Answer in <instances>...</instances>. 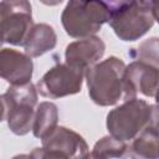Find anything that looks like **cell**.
Here are the masks:
<instances>
[{
    "mask_svg": "<svg viewBox=\"0 0 159 159\" xmlns=\"http://www.w3.org/2000/svg\"><path fill=\"white\" fill-rule=\"evenodd\" d=\"M86 71L72 65L57 63L51 67L36 83L37 92L51 99L62 98L66 96L81 92Z\"/></svg>",
    "mask_w": 159,
    "mask_h": 159,
    "instance_id": "cell-7",
    "label": "cell"
},
{
    "mask_svg": "<svg viewBox=\"0 0 159 159\" xmlns=\"http://www.w3.org/2000/svg\"><path fill=\"white\" fill-rule=\"evenodd\" d=\"M111 15L109 1L73 0L63 9L61 22L67 35L82 40L94 36L103 24L109 22Z\"/></svg>",
    "mask_w": 159,
    "mask_h": 159,
    "instance_id": "cell-2",
    "label": "cell"
},
{
    "mask_svg": "<svg viewBox=\"0 0 159 159\" xmlns=\"http://www.w3.org/2000/svg\"><path fill=\"white\" fill-rule=\"evenodd\" d=\"M31 155L34 159H67L58 153L50 152V150H46L43 148H35L31 152Z\"/></svg>",
    "mask_w": 159,
    "mask_h": 159,
    "instance_id": "cell-17",
    "label": "cell"
},
{
    "mask_svg": "<svg viewBox=\"0 0 159 159\" xmlns=\"http://www.w3.org/2000/svg\"><path fill=\"white\" fill-rule=\"evenodd\" d=\"M149 125H152L158 133H159V106H152V111H150V123Z\"/></svg>",
    "mask_w": 159,
    "mask_h": 159,
    "instance_id": "cell-18",
    "label": "cell"
},
{
    "mask_svg": "<svg viewBox=\"0 0 159 159\" xmlns=\"http://www.w3.org/2000/svg\"><path fill=\"white\" fill-rule=\"evenodd\" d=\"M2 120L16 135H25L32 130L37 88L31 82L25 86H10L1 96Z\"/></svg>",
    "mask_w": 159,
    "mask_h": 159,
    "instance_id": "cell-4",
    "label": "cell"
},
{
    "mask_svg": "<svg viewBox=\"0 0 159 159\" xmlns=\"http://www.w3.org/2000/svg\"><path fill=\"white\" fill-rule=\"evenodd\" d=\"M81 159H98V158H96V157H93L91 153H88L87 155H84L83 158H81Z\"/></svg>",
    "mask_w": 159,
    "mask_h": 159,
    "instance_id": "cell-21",
    "label": "cell"
},
{
    "mask_svg": "<svg viewBox=\"0 0 159 159\" xmlns=\"http://www.w3.org/2000/svg\"><path fill=\"white\" fill-rule=\"evenodd\" d=\"M57 43V36L52 26L48 24H36L30 31L24 50L29 57H39L55 48Z\"/></svg>",
    "mask_w": 159,
    "mask_h": 159,
    "instance_id": "cell-13",
    "label": "cell"
},
{
    "mask_svg": "<svg viewBox=\"0 0 159 159\" xmlns=\"http://www.w3.org/2000/svg\"><path fill=\"white\" fill-rule=\"evenodd\" d=\"M155 103H157V106H159V89H158V92H157V94H155Z\"/></svg>",
    "mask_w": 159,
    "mask_h": 159,
    "instance_id": "cell-22",
    "label": "cell"
},
{
    "mask_svg": "<svg viewBox=\"0 0 159 159\" xmlns=\"http://www.w3.org/2000/svg\"><path fill=\"white\" fill-rule=\"evenodd\" d=\"M152 106L144 99L133 98L107 114V129L109 135L127 142L133 140L150 123Z\"/></svg>",
    "mask_w": 159,
    "mask_h": 159,
    "instance_id": "cell-5",
    "label": "cell"
},
{
    "mask_svg": "<svg viewBox=\"0 0 159 159\" xmlns=\"http://www.w3.org/2000/svg\"><path fill=\"white\" fill-rule=\"evenodd\" d=\"M104 51L106 45L103 40L98 36H91L68 43L65 51V58L68 65L87 71L98 63Z\"/></svg>",
    "mask_w": 159,
    "mask_h": 159,
    "instance_id": "cell-10",
    "label": "cell"
},
{
    "mask_svg": "<svg viewBox=\"0 0 159 159\" xmlns=\"http://www.w3.org/2000/svg\"><path fill=\"white\" fill-rule=\"evenodd\" d=\"M125 68L120 58L111 56L86 71L88 94L96 104L108 107L137 98V92L127 81Z\"/></svg>",
    "mask_w": 159,
    "mask_h": 159,
    "instance_id": "cell-1",
    "label": "cell"
},
{
    "mask_svg": "<svg viewBox=\"0 0 159 159\" xmlns=\"http://www.w3.org/2000/svg\"><path fill=\"white\" fill-rule=\"evenodd\" d=\"M152 9H153L154 20L159 22V1H152Z\"/></svg>",
    "mask_w": 159,
    "mask_h": 159,
    "instance_id": "cell-19",
    "label": "cell"
},
{
    "mask_svg": "<svg viewBox=\"0 0 159 159\" xmlns=\"http://www.w3.org/2000/svg\"><path fill=\"white\" fill-rule=\"evenodd\" d=\"M58 109L52 102H41L35 112L32 133L36 138L43 139L51 134L58 125Z\"/></svg>",
    "mask_w": 159,
    "mask_h": 159,
    "instance_id": "cell-14",
    "label": "cell"
},
{
    "mask_svg": "<svg viewBox=\"0 0 159 159\" xmlns=\"http://www.w3.org/2000/svg\"><path fill=\"white\" fill-rule=\"evenodd\" d=\"M125 77L132 88L147 97H155L159 89V68L142 61H133L125 68Z\"/></svg>",
    "mask_w": 159,
    "mask_h": 159,
    "instance_id": "cell-11",
    "label": "cell"
},
{
    "mask_svg": "<svg viewBox=\"0 0 159 159\" xmlns=\"http://www.w3.org/2000/svg\"><path fill=\"white\" fill-rule=\"evenodd\" d=\"M138 61L159 68V37H149L139 43L135 50Z\"/></svg>",
    "mask_w": 159,
    "mask_h": 159,
    "instance_id": "cell-16",
    "label": "cell"
},
{
    "mask_svg": "<svg viewBox=\"0 0 159 159\" xmlns=\"http://www.w3.org/2000/svg\"><path fill=\"white\" fill-rule=\"evenodd\" d=\"M42 148L58 153L67 159H81L89 153L84 138L66 127H57L51 134L43 138Z\"/></svg>",
    "mask_w": 159,
    "mask_h": 159,
    "instance_id": "cell-8",
    "label": "cell"
},
{
    "mask_svg": "<svg viewBox=\"0 0 159 159\" xmlns=\"http://www.w3.org/2000/svg\"><path fill=\"white\" fill-rule=\"evenodd\" d=\"M109 25L122 41H137L154 25L152 1H109Z\"/></svg>",
    "mask_w": 159,
    "mask_h": 159,
    "instance_id": "cell-3",
    "label": "cell"
},
{
    "mask_svg": "<svg viewBox=\"0 0 159 159\" xmlns=\"http://www.w3.org/2000/svg\"><path fill=\"white\" fill-rule=\"evenodd\" d=\"M1 40L4 43L24 46L30 31L35 26L32 21L31 4L26 0H11L0 2Z\"/></svg>",
    "mask_w": 159,
    "mask_h": 159,
    "instance_id": "cell-6",
    "label": "cell"
},
{
    "mask_svg": "<svg viewBox=\"0 0 159 159\" xmlns=\"http://www.w3.org/2000/svg\"><path fill=\"white\" fill-rule=\"evenodd\" d=\"M127 148L128 145L125 142L116 139L112 135H106L94 144L91 154L98 159L123 158Z\"/></svg>",
    "mask_w": 159,
    "mask_h": 159,
    "instance_id": "cell-15",
    "label": "cell"
},
{
    "mask_svg": "<svg viewBox=\"0 0 159 159\" xmlns=\"http://www.w3.org/2000/svg\"><path fill=\"white\" fill-rule=\"evenodd\" d=\"M12 159H34L31 153L30 154H19V155H15Z\"/></svg>",
    "mask_w": 159,
    "mask_h": 159,
    "instance_id": "cell-20",
    "label": "cell"
},
{
    "mask_svg": "<svg viewBox=\"0 0 159 159\" xmlns=\"http://www.w3.org/2000/svg\"><path fill=\"white\" fill-rule=\"evenodd\" d=\"M34 63L31 57L14 48L0 52V75L10 86H25L31 82Z\"/></svg>",
    "mask_w": 159,
    "mask_h": 159,
    "instance_id": "cell-9",
    "label": "cell"
},
{
    "mask_svg": "<svg viewBox=\"0 0 159 159\" xmlns=\"http://www.w3.org/2000/svg\"><path fill=\"white\" fill-rule=\"evenodd\" d=\"M122 159H159V133L148 125L128 145Z\"/></svg>",
    "mask_w": 159,
    "mask_h": 159,
    "instance_id": "cell-12",
    "label": "cell"
}]
</instances>
